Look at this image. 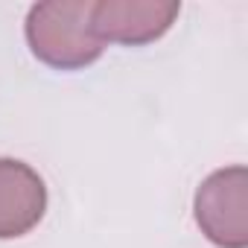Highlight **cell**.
Returning a JSON list of instances; mask_svg holds the SVG:
<instances>
[{"mask_svg":"<svg viewBox=\"0 0 248 248\" xmlns=\"http://www.w3.org/2000/svg\"><path fill=\"white\" fill-rule=\"evenodd\" d=\"M93 3H38L27 18V41L32 53L59 70H79L102 56V41L91 24Z\"/></svg>","mask_w":248,"mask_h":248,"instance_id":"6da1fadb","label":"cell"},{"mask_svg":"<svg viewBox=\"0 0 248 248\" xmlns=\"http://www.w3.org/2000/svg\"><path fill=\"white\" fill-rule=\"evenodd\" d=\"M248 170L228 167L213 172L196 193V222L222 248L248 245Z\"/></svg>","mask_w":248,"mask_h":248,"instance_id":"7a4b0ae2","label":"cell"},{"mask_svg":"<svg viewBox=\"0 0 248 248\" xmlns=\"http://www.w3.org/2000/svg\"><path fill=\"white\" fill-rule=\"evenodd\" d=\"M178 3H140V0H102L91 9L96 38L114 44H149L161 38L178 18Z\"/></svg>","mask_w":248,"mask_h":248,"instance_id":"3957f363","label":"cell"},{"mask_svg":"<svg viewBox=\"0 0 248 248\" xmlns=\"http://www.w3.org/2000/svg\"><path fill=\"white\" fill-rule=\"evenodd\" d=\"M47 210V187L24 161L0 158V239L30 233Z\"/></svg>","mask_w":248,"mask_h":248,"instance_id":"277c9868","label":"cell"}]
</instances>
